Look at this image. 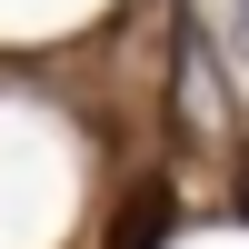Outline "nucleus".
<instances>
[{
  "label": "nucleus",
  "instance_id": "1",
  "mask_svg": "<svg viewBox=\"0 0 249 249\" xmlns=\"http://www.w3.org/2000/svg\"><path fill=\"white\" fill-rule=\"evenodd\" d=\"M170 120L190 150H210V140H230V70H219V50L199 30H179V60H170Z\"/></svg>",
  "mask_w": 249,
  "mask_h": 249
},
{
  "label": "nucleus",
  "instance_id": "2",
  "mask_svg": "<svg viewBox=\"0 0 249 249\" xmlns=\"http://www.w3.org/2000/svg\"><path fill=\"white\" fill-rule=\"evenodd\" d=\"M239 40H249V0H239Z\"/></svg>",
  "mask_w": 249,
  "mask_h": 249
},
{
  "label": "nucleus",
  "instance_id": "3",
  "mask_svg": "<svg viewBox=\"0 0 249 249\" xmlns=\"http://www.w3.org/2000/svg\"><path fill=\"white\" fill-rule=\"evenodd\" d=\"M239 210H249V179H239Z\"/></svg>",
  "mask_w": 249,
  "mask_h": 249
}]
</instances>
